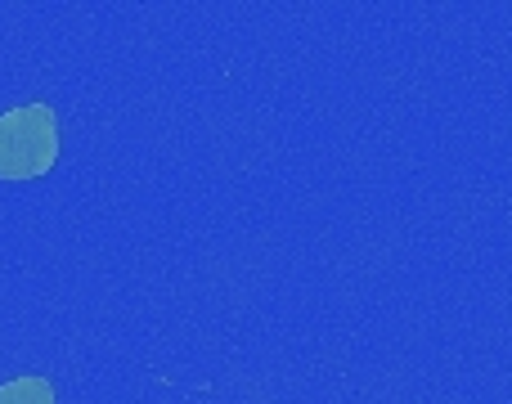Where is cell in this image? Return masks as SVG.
Wrapping results in <instances>:
<instances>
[{
    "label": "cell",
    "instance_id": "6da1fadb",
    "mask_svg": "<svg viewBox=\"0 0 512 404\" xmlns=\"http://www.w3.org/2000/svg\"><path fill=\"white\" fill-rule=\"evenodd\" d=\"M59 158V117L50 104L0 113V180H36Z\"/></svg>",
    "mask_w": 512,
    "mask_h": 404
},
{
    "label": "cell",
    "instance_id": "7a4b0ae2",
    "mask_svg": "<svg viewBox=\"0 0 512 404\" xmlns=\"http://www.w3.org/2000/svg\"><path fill=\"white\" fill-rule=\"evenodd\" d=\"M0 404H54V387L45 378H36V373L9 378L5 387H0Z\"/></svg>",
    "mask_w": 512,
    "mask_h": 404
}]
</instances>
